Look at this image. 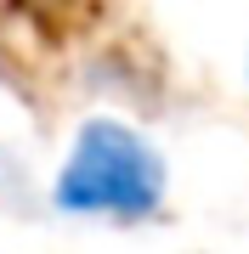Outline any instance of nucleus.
Wrapping results in <instances>:
<instances>
[{"mask_svg":"<svg viewBox=\"0 0 249 254\" xmlns=\"http://www.w3.org/2000/svg\"><path fill=\"white\" fill-rule=\"evenodd\" d=\"M165 192H170L165 153H159L136 125L96 113V119H85L74 130L63 164H57L51 203L63 209V215L136 226V220H153L159 209H165Z\"/></svg>","mask_w":249,"mask_h":254,"instance_id":"obj_1","label":"nucleus"}]
</instances>
